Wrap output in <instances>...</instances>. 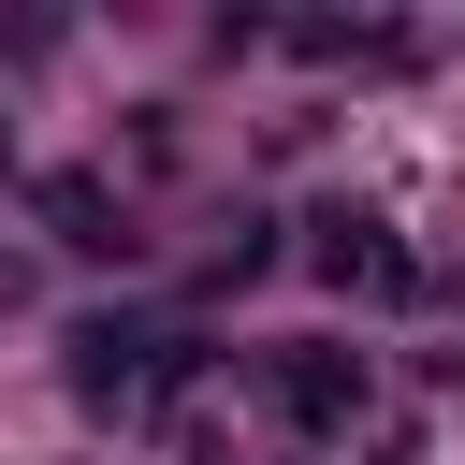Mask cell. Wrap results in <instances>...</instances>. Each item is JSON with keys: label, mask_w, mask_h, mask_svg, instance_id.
Wrapping results in <instances>:
<instances>
[{"label": "cell", "mask_w": 465, "mask_h": 465, "mask_svg": "<svg viewBox=\"0 0 465 465\" xmlns=\"http://www.w3.org/2000/svg\"><path fill=\"white\" fill-rule=\"evenodd\" d=\"M189 378H203L189 334H145V320H87V334H73V392H87V407H160V392H189Z\"/></svg>", "instance_id": "6da1fadb"}, {"label": "cell", "mask_w": 465, "mask_h": 465, "mask_svg": "<svg viewBox=\"0 0 465 465\" xmlns=\"http://www.w3.org/2000/svg\"><path fill=\"white\" fill-rule=\"evenodd\" d=\"M276 407H291L305 436H349V421H363V363H349V349H291V363H276Z\"/></svg>", "instance_id": "7a4b0ae2"}, {"label": "cell", "mask_w": 465, "mask_h": 465, "mask_svg": "<svg viewBox=\"0 0 465 465\" xmlns=\"http://www.w3.org/2000/svg\"><path fill=\"white\" fill-rule=\"evenodd\" d=\"M320 276H334V291H378V305H392V291H421V262H407L378 218H320Z\"/></svg>", "instance_id": "3957f363"}, {"label": "cell", "mask_w": 465, "mask_h": 465, "mask_svg": "<svg viewBox=\"0 0 465 465\" xmlns=\"http://www.w3.org/2000/svg\"><path fill=\"white\" fill-rule=\"evenodd\" d=\"M44 218H58L73 247H116V232H102V189H87V174H58V189H44Z\"/></svg>", "instance_id": "277c9868"}]
</instances>
